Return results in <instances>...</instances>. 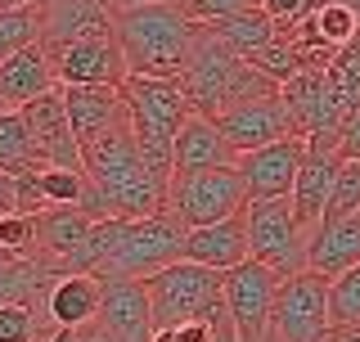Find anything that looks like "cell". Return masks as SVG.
Segmentation results:
<instances>
[{
	"instance_id": "21",
	"label": "cell",
	"mask_w": 360,
	"mask_h": 342,
	"mask_svg": "<svg viewBox=\"0 0 360 342\" xmlns=\"http://www.w3.org/2000/svg\"><path fill=\"white\" fill-rule=\"evenodd\" d=\"M352 266H360V212L342 216V221H324L307 239V270H315V275H324L333 284Z\"/></svg>"
},
{
	"instance_id": "43",
	"label": "cell",
	"mask_w": 360,
	"mask_h": 342,
	"mask_svg": "<svg viewBox=\"0 0 360 342\" xmlns=\"http://www.w3.org/2000/svg\"><path fill=\"white\" fill-rule=\"evenodd\" d=\"M5 113H14V108H9V104H5V95H0V118H5Z\"/></svg>"
},
{
	"instance_id": "22",
	"label": "cell",
	"mask_w": 360,
	"mask_h": 342,
	"mask_svg": "<svg viewBox=\"0 0 360 342\" xmlns=\"http://www.w3.org/2000/svg\"><path fill=\"white\" fill-rule=\"evenodd\" d=\"M50 90H59V77H54V59L41 41L22 45L14 59L0 68V95H5L9 108H22L32 99L50 95Z\"/></svg>"
},
{
	"instance_id": "20",
	"label": "cell",
	"mask_w": 360,
	"mask_h": 342,
	"mask_svg": "<svg viewBox=\"0 0 360 342\" xmlns=\"http://www.w3.org/2000/svg\"><path fill=\"white\" fill-rule=\"evenodd\" d=\"M59 90H63L68 127H72L82 149L90 140H99V135L127 113V104H122V86H59Z\"/></svg>"
},
{
	"instance_id": "40",
	"label": "cell",
	"mask_w": 360,
	"mask_h": 342,
	"mask_svg": "<svg viewBox=\"0 0 360 342\" xmlns=\"http://www.w3.org/2000/svg\"><path fill=\"white\" fill-rule=\"evenodd\" d=\"M41 342H77V329H54V334L41 338Z\"/></svg>"
},
{
	"instance_id": "32",
	"label": "cell",
	"mask_w": 360,
	"mask_h": 342,
	"mask_svg": "<svg viewBox=\"0 0 360 342\" xmlns=\"http://www.w3.org/2000/svg\"><path fill=\"white\" fill-rule=\"evenodd\" d=\"M266 0H189V5H180L189 18L198 23V27H212V23L230 18V14H243V9H262Z\"/></svg>"
},
{
	"instance_id": "38",
	"label": "cell",
	"mask_w": 360,
	"mask_h": 342,
	"mask_svg": "<svg viewBox=\"0 0 360 342\" xmlns=\"http://www.w3.org/2000/svg\"><path fill=\"white\" fill-rule=\"evenodd\" d=\"M329 342H360V324H352V329H333Z\"/></svg>"
},
{
	"instance_id": "13",
	"label": "cell",
	"mask_w": 360,
	"mask_h": 342,
	"mask_svg": "<svg viewBox=\"0 0 360 342\" xmlns=\"http://www.w3.org/2000/svg\"><path fill=\"white\" fill-rule=\"evenodd\" d=\"M302 158H307V140L302 135H284V140L266 144V149L239 153V171L248 185V203H270V198H292Z\"/></svg>"
},
{
	"instance_id": "9",
	"label": "cell",
	"mask_w": 360,
	"mask_h": 342,
	"mask_svg": "<svg viewBox=\"0 0 360 342\" xmlns=\"http://www.w3.org/2000/svg\"><path fill=\"white\" fill-rule=\"evenodd\" d=\"M239 63L243 59L225 41H217L207 27L198 32L194 50H189V59H185V72L176 77L180 90H185V99H189V108H194L198 118H212V122H217V113L225 108V90H230Z\"/></svg>"
},
{
	"instance_id": "3",
	"label": "cell",
	"mask_w": 360,
	"mask_h": 342,
	"mask_svg": "<svg viewBox=\"0 0 360 342\" xmlns=\"http://www.w3.org/2000/svg\"><path fill=\"white\" fill-rule=\"evenodd\" d=\"M112 32L131 77H180L202 27L180 5H112Z\"/></svg>"
},
{
	"instance_id": "25",
	"label": "cell",
	"mask_w": 360,
	"mask_h": 342,
	"mask_svg": "<svg viewBox=\"0 0 360 342\" xmlns=\"http://www.w3.org/2000/svg\"><path fill=\"white\" fill-rule=\"evenodd\" d=\"M212 37L225 41L239 59H252L257 50H266L270 41L279 37V23L266 14V9H243V14H230V18H221V23H212Z\"/></svg>"
},
{
	"instance_id": "31",
	"label": "cell",
	"mask_w": 360,
	"mask_h": 342,
	"mask_svg": "<svg viewBox=\"0 0 360 342\" xmlns=\"http://www.w3.org/2000/svg\"><path fill=\"white\" fill-rule=\"evenodd\" d=\"M356 212H360V163H342L324 221H342V216H356Z\"/></svg>"
},
{
	"instance_id": "12",
	"label": "cell",
	"mask_w": 360,
	"mask_h": 342,
	"mask_svg": "<svg viewBox=\"0 0 360 342\" xmlns=\"http://www.w3.org/2000/svg\"><path fill=\"white\" fill-rule=\"evenodd\" d=\"M279 99H284V108H288L292 135H302V140H315V135H342V127H347L342 108H338V99L329 90L324 68H307V72H297L292 82H284L279 86Z\"/></svg>"
},
{
	"instance_id": "36",
	"label": "cell",
	"mask_w": 360,
	"mask_h": 342,
	"mask_svg": "<svg viewBox=\"0 0 360 342\" xmlns=\"http://www.w3.org/2000/svg\"><path fill=\"white\" fill-rule=\"evenodd\" d=\"M176 338L180 342H212V324L202 320V315L198 320H185V324H176Z\"/></svg>"
},
{
	"instance_id": "41",
	"label": "cell",
	"mask_w": 360,
	"mask_h": 342,
	"mask_svg": "<svg viewBox=\"0 0 360 342\" xmlns=\"http://www.w3.org/2000/svg\"><path fill=\"white\" fill-rule=\"evenodd\" d=\"M32 5H41V0H0V14L5 9H32Z\"/></svg>"
},
{
	"instance_id": "10",
	"label": "cell",
	"mask_w": 360,
	"mask_h": 342,
	"mask_svg": "<svg viewBox=\"0 0 360 342\" xmlns=\"http://www.w3.org/2000/svg\"><path fill=\"white\" fill-rule=\"evenodd\" d=\"M279 279L270 266L248 257L243 266L225 270V284H221V298H225V311L234 315L243 342H262L266 329H270V311H275V293H279Z\"/></svg>"
},
{
	"instance_id": "17",
	"label": "cell",
	"mask_w": 360,
	"mask_h": 342,
	"mask_svg": "<svg viewBox=\"0 0 360 342\" xmlns=\"http://www.w3.org/2000/svg\"><path fill=\"white\" fill-rule=\"evenodd\" d=\"M99 324L117 342H153L158 320L144 279H104V302H99Z\"/></svg>"
},
{
	"instance_id": "29",
	"label": "cell",
	"mask_w": 360,
	"mask_h": 342,
	"mask_svg": "<svg viewBox=\"0 0 360 342\" xmlns=\"http://www.w3.org/2000/svg\"><path fill=\"white\" fill-rule=\"evenodd\" d=\"M41 41V5L32 9H5L0 14V68H5L22 45Z\"/></svg>"
},
{
	"instance_id": "16",
	"label": "cell",
	"mask_w": 360,
	"mask_h": 342,
	"mask_svg": "<svg viewBox=\"0 0 360 342\" xmlns=\"http://www.w3.org/2000/svg\"><path fill=\"white\" fill-rule=\"evenodd\" d=\"M22 122L32 131V144H37V158L45 167H77L86 171L82 163V144H77L72 127H68V108H63V90H50V95L22 104Z\"/></svg>"
},
{
	"instance_id": "24",
	"label": "cell",
	"mask_w": 360,
	"mask_h": 342,
	"mask_svg": "<svg viewBox=\"0 0 360 342\" xmlns=\"http://www.w3.org/2000/svg\"><path fill=\"white\" fill-rule=\"evenodd\" d=\"M212 167H239V153L217 131V122L194 113L176 135V171H212Z\"/></svg>"
},
{
	"instance_id": "6",
	"label": "cell",
	"mask_w": 360,
	"mask_h": 342,
	"mask_svg": "<svg viewBox=\"0 0 360 342\" xmlns=\"http://www.w3.org/2000/svg\"><path fill=\"white\" fill-rule=\"evenodd\" d=\"M307 230H302L292 198H270V203H248V253L252 261L270 266L279 279L307 270Z\"/></svg>"
},
{
	"instance_id": "14",
	"label": "cell",
	"mask_w": 360,
	"mask_h": 342,
	"mask_svg": "<svg viewBox=\"0 0 360 342\" xmlns=\"http://www.w3.org/2000/svg\"><path fill=\"white\" fill-rule=\"evenodd\" d=\"M50 59H54L59 86H122L131 77L127 54H122V45H117V32H112V37L72 41V45H63V50H54Z\"/></svg>"
},
{
	"instance_id": "11",
	"label": "cell",
	"mask_w": 360,
	"mask_h": 342,
	"mask_svg": "<svg viewBox=\"0 0 360 342\" xmlns=\"http://www.w3.org/2000/svg\"><path fill=\"white\" fill-rule=\"evenodd\" d=\"M342 135H315L307 140V158H302V171H297V185H292V212H297L302 230H320L324 225V212H329V198H333V185H338V171H342L347 158L338 153Z\"/></svg>"
},
{
	"instance_id": "8",
	"label": "cell",
	"mask_w": 360,
	"mask_h": 342,
	"mask_svg": "<svg viewBox=\"0 0 360 342\" xmlns=\"http://www.w3.org/2000/svg\"><path fill=\"white\" fill-rule=\"evenodd\" d=\"M221 284H225L221 270L194 266V261H172L167 270L149 275V279H144V289H149L158 329H176V324H185V320L207 315V306L221 302Z\"/></svg>"
},
{
	"instance_id": "2",
	"label": "cell",
	"mask_w": 360,
	"mask_h": 342,
	"mask_svg": "<svg viewBox=\"0 0 360 342\" xmlns=\"http://www.w3.org/2000/svg\"><path fill=\"white\" fill-rule=\"evenodd\" d=\"M82 163H86V176L104 189V198L112 203V212H117V216L144 221V216L167 212V180L144 163L127 113H122V118L112 122L99 140L86 144Z\"/></svg>"
},
{
	"instance_id": "4",
	"label": "cell",
	"mask_w": 360,
	"mask_h": 342,
	"mask_svg": "<svg viewBox=\"0 0 360 342\" xmlns=\"http://www.w3.org/2000/svg\"><path fill=\"white\" fill-rule=\"evenodd\" d=\"M122 104H127L135 144H140L144 163L172 185L176 176V135L194 118L185 90L176 77H127L122 82Z\"/></svg>"
},
{
	"instance_id": "15",
	"label": "cell",
	"mask_w": 360,
	"mask_h": 342,
	"mask_svg": "<svg viewBox=\"0 0 360 342\" xmlns=\"http://www.w3.org/2000/svg\"><path fill=\"white\" fill-rule=\"evenodd\" d=\"M217 131L230 140L234 153H252V149H266V144L292 135V122H288V108L279 95H266V99H248V104H230L217 113Z\"/></svg>"
},
{
	"instance_id": "19",
	"label": "cell",
	"mask_w": 360,
	"mask_h": 342,
	"mask_svg": "<svg viewBox=\"0 0 360 342\" xmlns=\"http://www.w3.org/2000/svg\"><path fill=\"white\" fill-rule=\"evenodd\" d=\"M95 216H86L82 208H45L37 216V253L41 257H54L59 266L72 275L77 261H82L90 234H95Z\"/></svg>"
},
{
	"instance_id": "7",
	"label": "cell",
	"mask_w": 360,
	"mask_h": 342,
	"mask_svg": "<svg viewBox=\"0 0 360 342\" xmlns=\"http://www.w3.org/2000/svg\"><path fill=\"white\" fill-rule=\"evenodd\" d=\"M275 342H329L333 320H329V279L315 270H297L279 284L270 329Z\"/></svg>"
},
{
	"instance_id": "33",
	"label": "cell",
	"mask_w": 360,
	"mask_h": 342,
	"mask_svg": "<svg viewBox=\"0 0 360 342\" xmlns=\"http://www.w3.org/2000/svg\"><path fill=\"white\" fill-rule=\"evenodd\" d=\"M0 342H41L32 306H0Z\"/></svg>"
},
{
	"instance_id": "37",
	"label": "cell",
	"mask_w": 360,
	"mask_h": 342,
	"mask_svg": "<svg viewBox=\"0 0 360 342\" xmlns=\"http://www.w3.org/2000/svg\"><path fill=\"white\" fill-rule=\"evenodd\" d=\"M77 342H117V338H112V334H108V329L99 324V320H90V324L77 329Z\"/></svg>"
},
{
	"instance_id": "26",
	"label": "cell",
	"mask_w": 360,
	"mask_h": 342,
	"mask_svg": "<svg viewBox=\"0 0 360 342\" xmlns=\"http://www.w3.org/2000/svg\"><path fill=\"white\" fill-rule=\"evenodd\" d=\"M45 163L37 158V144H32V131L22 122V113H5L0 118V171L9 176H37Z\"/></svg>"
},
{
	"instance_id": "27",
	"label": "cell",
	"mask_w": 360,
	"mask_h": 342,
	"mask_svg": "<svg viewBox=\"0 0 360 342\" xmlns=\"http://www.w3.org/2000/svg\"><path fill=\"white\" fill-rule=\"evenodd\" d=\"M252 63L262 68V72L270 77V82H279V86H284V82H292L297 72H307V68H311L307 50H302V45L292 41L288 32H279V37L270 41L266 50H257V54H252Z\"/></svg>"
},
{
	"instance_id": "35",
	"label": "cell",
	"mask_w": 360,
	"mask_h": 342,
	"mask_svg": "<svg viewBox=\"0 0 360 342\" xmlns=\"http://www.w3.org/2000/svg\"><path fill=\"white\" fill-rule=\"evenodd\" d=\"M338 153L347 158V163H360V108L347 118V127H342V144H338Z\"/></svg>"
},
{
	"instance_id": "39",
	"label": "cell",
	"mask_w": 360,
	"mask_h": 342,
	"mask_svg": "<svg viewBox=\"0 0 360 342\" xmlns=\"http://www.w3.org/2000/svg\"><path fill=\"white\" fill-rule=\"evenodd\" d=\"M112 5H189V0H112Z\"/></svg>"
},
{
	"instance_id": "18",
	"label": "cell",
	"mask_w": 360,
	"mask_h": 342,
	"mask_svg": "<svg viewBox=\"0 0 360 342\" xmlns=\"http://www.w3.org/2000/svg\"><path fill=\"white\" fill-rule=\"evenodd\" d=\"M252 257L248 253V212L230 216L221 225H194L185 234V257L180 261H194V266H207V270H234Z\"/></svg>"
},
{
	"instance_id": "34",
	"label": "cell",
	"mask_w": 360,
	"mask_h": 342,
	"mask_svg": "<svg viewBox=\"0 0 360 342\" xmlns=\"http://www.w3.org/2000/svg\"><path fill=\"white\" fill-rule=\"evenodd\" d=\"M0 248L9 253H32L37 248V216H0Z\"/></svg>"
},
{
	"instance_id": "28",
	"label": "cell",
	"mask_w": 360,
	"mask_h": 342,
	"mask_svg": "<svg viewBox=\"0 0 360 342\" xmlns=\"http://www.w3.org/2000/svg\"><path fill=\"white\" fill-rule=\"evenodd\" d=\"M27 180H37L41 198L50 203V208H77L82 194L90 189V176L77 171V167H41L37 176H27Z\"/></svg>"
},
{
	"instance_id": "30",
	"label": "cell",
	"mask_w": 360,
	"mask_h": 342,
	"mask_svg": "<svg viewBox=\"0 0 360 342\" xmlns=\"http://www.w3.org/2000/svg\"><path fill=\"white\" fill-rule=\"evenodd\" d=\"M329 320L333 329L360 324V266H352L347 275H338L329 284Z\"/></svg>"
},
{
	"instance_id": "44",
	"label": "cell",
	"mask_w": 360,
	"mask_h": 342,
	"mask_svg": "<svg viewBox=\"0 0 360 342\" xmlns=\"http://www.w3.org/2000/svg\"><path fill=\"white\" fill-rule=\"evenodd\" d=\"M347 5H352V9H356V18H360V0H347Z\"/></svg>"
},
{
	"instance_id": "45",
	"label": "cell",
	"mask_w": 360,
	"mask_h": 342,
	"mask_svg": "<svg viewBox=\"0 0 360 342\" xmlns=\"http://www.w3.org/2000/svg\"><path fill=\"white\" fill-rule=\"evenodd\" d=\"M262 342H275V338H270V334H266V338H262Z\"/></svg>"
},
{
	"instance_id": "5",
	"label": "cell",
	"mask_w": 360,
	"mask_h": 342,
	"mask_svg": "<svg viewBox=\"0 0 360 342\" xmlns=\"http://www.w3.org/2000/svg\"><path fill=\"white\" fill-rule=\"evenodd\" d=\"M167 212L194 225H221L230 216L248 212V185L239 167H212V171H176L167 185Z\"/></svg>"
},
{
	"instance_id": "1",
	"label": "cell",
	"mask_w": 360,
	"mask_h": 342,
	"mask_svg": "<svg viewBox=\"0 0 360 342\" xmlns=\"http://www.w3.org/2000/svg\"><path fill=\"white\" fill-rule=\"evenodd\" d=\"M185 234L189 225L176 212H158L144 216V221L112 216V221L95 225L77 270H86L95 279H149L185 257Z\"/></svg>"
},
{
	"instance_id": "42",
	"label": "cell",
	"mask_w": 360,
	"mask_h": 342,
	"mask_svg": "<svg viewBox=\"0 0 360 342\" xmlns=\"http://www.w3.org/2000/svg\"><path fill=\"white\" fill-rule=\"evenodd\" d=\"M153 342H180V338H176V329H158Z\"/></svg>"
},
{
	"instance_id": "23",
	"label": "cell",
	"mask_w": 360,
	"mask_h": 342,
	"mask_svg": "<svg viewBox=\"0 0 360 342\" xmlns=\"http://www.w3.org/2000/svg\"><path fill=\"white\" fill-rule=\"evenodd\" d=\"M99 302H104V279L72 270V275H59L54 289L45 293V320L54 329H82L99 320Z\"/></svg>"
}]
</instances>
